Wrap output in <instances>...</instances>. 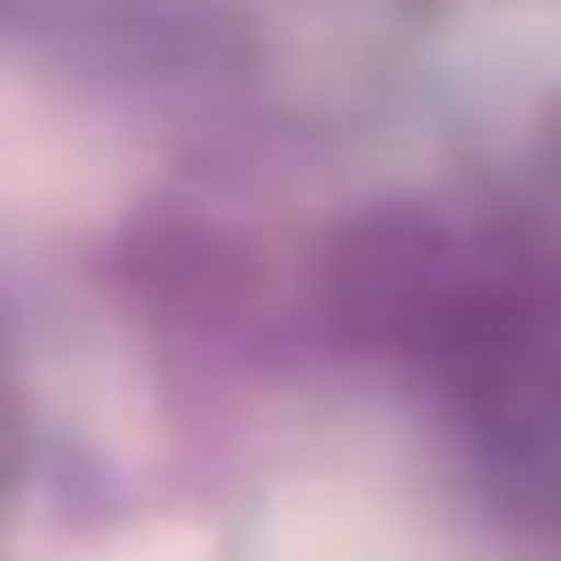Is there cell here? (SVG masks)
Listing matches in <instances>:
<instances>
[{"label": "cell", "instance_id": "obj_1", "mask_svg": "<svg viewBox=\"0 0 561 561\" xmlns=\"http://www.w3.org/2000/svg\"><path fill=\"white\" fill-rule=\"evenodd\" d=\"M254 561H447L438 535L368 482H298L263 508Z\"/></svg>", "mask_w": 561, "mask_h": 561}, {"label": "cell", "instance_id": "obj_2", "mask_svg": "<svg viewBox=\"0 0 561 561\" xmlns=\"http://www.w3.org/2000/svg\"><path fill=\"white\" fill-rule=\"evenodd\" d=\"M105 561H202V552H193V535H149V543H123Z\"/></svg>", "mask_w": 561, "mask_h": 561}]
</instances>
